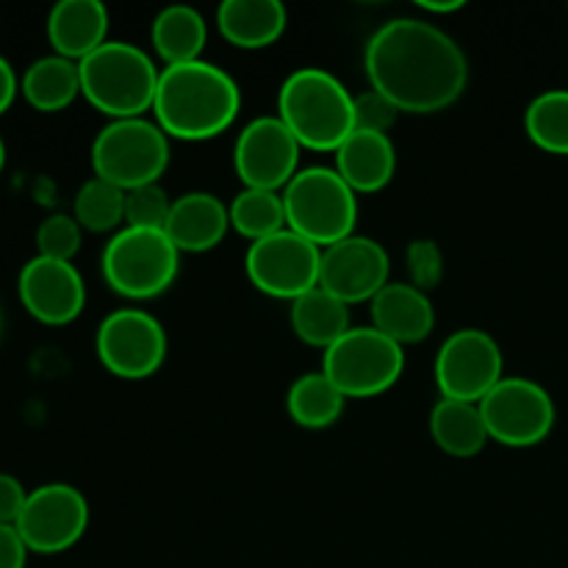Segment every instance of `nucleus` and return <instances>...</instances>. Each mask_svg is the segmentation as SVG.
<instances>
[{"label":"nucleus","mask_w":568,"mask_h":568,"mask_svg":"<svg viewBox=\"0 0 568 568\" xmlns=\"http://www.w3.org/2000/svg\"><path fill=\"white\" fill-rule=\"evenodd\" d=\"M369 89L386 94L403 114H442L469 87L464 48L425 17H394L375 28L364 48Z\"/></svg>","instance_id":"nucleus-1"},{"label":"nucleus","mask_w":568,"mask_h":568,"mask_svg":"<svg viewBox=\"0 0 568 568\" xmlns=\"http://www.w3.org/2000/svg\"><path fill=\"white\" fill-rule=\"evenodd\" d=\"M239 111L242 89L214 61L161 67L153 120L175 142H209L239 120Z\"/></svg>","instance_id":"nucleus-2"},{"label":"nucleus","mask_w":568,"mask_h":568,"mask_svg":"<svg viewBox=\"0 0 568 568\" xmlns=\"http://www.w3.org/2000/svg\"><path fill=\"white\" fill-rule=\"evenodd\" d=\"M275 114L303 150L336 153L355 131V94L325 67H297L277 89Z\"/></svg>","instance_id":"nucleus-3"},{"label":"nucleus","mask_w":568,"mask_h":568,"mask_svg":"<svg viewBox=\"0 0 568 568\" xmlns=\"http://www.w3.org/2000/svg\"><path fill=\"white\" fill-rule=\"evenodd\" d=\"M78 72L87 103L109 120H131L153 111L161 67L139 44L109 39L94 53L78 61Z\"/></svg>","instance_id":"nucleus-4"},{"label":"nucleus","mask_w":568,"mask_h":568,"mask_svg":"<svg viewBox=\"0 0 568 568\" xmlns=\"http://www.w3.org/2000/svg\"><path fill=\"white\" fill-rule=\"evenodd\" d=\"M100 272L120 297L144 303L172 288L181 272V250L164 231L155 227H122L100 255Z\"/></svg>","instance_id":"nucleus-5"},{"label":"nucleus","mask_w":568,"mask_h":568,"mask_svg":"<svg viewBox=\"0 0 568 568\" xmlns=\"http://www.w3.org/2000/svg\"><path fill=\"white\" fill-rule=\"evenodd\" d=\"M286 227L316 247H331L353 236L358 225V194L333 166H303L283 189Z\"/></svg>","instance_id":"nucleus-6"},{"label":"nucleus","mask_w":568,"mask_h":568,"mask_svg":"<svg viewBox=\"0 0 568 568\" xmlns=\"http://www.w3.org/2000/svg\"><path fill=\"white\" fill-rule=\"evenodd\" d=\"M170 142L153 116L109 120L92 142L94 178L114 183L122 192L159 183L172 159Z\"/></svg>","instance_id":"nucleus-7"},{"label":"nucleus","mask_w":568,"mask_h":568,"mask_svg":"<svg viewBox=\"0 0 568 568\" xmlns=\"http://www.w3.org/2000/svg\"><path fill=\"white\" fill-rule=\"evenodd\" d=\"M322 372L347 399L381 397L403 377L405 347L372 325L349 327L322 353Z\"/></svg>","instance_id":"nucleus-8"},{"label":"nucleus","mask_w":568,"mask_h":568,"mask_svg":"<svg viewBox=\"0 0 568 568\" xmlns=\"http://www.w3.org/2000/svg\"><path fill=\"white\" fill-rule=\"evenodd\" d=\"M491 442L510 449H530L547 442L558 422V408L547 388L521 375H505L480 399Z\"/></svg>","instance_id":"nucleus-9"},{"label":"nucleus","mask_w":568,"mask_h":568,"mask_svg":"<svg viewBox=\"0 0 568 568\" xmlns=\"http://www.w3.org/2000/svg\"><path fill=\"white\" fill-rule=\"evenodd\" d=\"M166 331L150 311L128 305L105 316L94 333V353L103 369L120 381H148L164 366Z\"/></svg>","instance_id":"nucleus-10"},{"label":"nucleus","mask_w":568,"mask_h":568,"mask_svg":"<svg viewBox=\"0 0 568 568\" xmlns=\"http://www.w3.org/2000/svg\"><path fill=\"white\" fill-rule=\"evenodd\" d=\"M244 272L261 294L294 303L305 292L320 286L322 247L283 227L250 244L244 253Z\"/></svg>","instance_id":"nucleus-11"},{"label":"nucleus","mask_w":568,"mask_h":568,"mask_svg":"<svg viewBox=\"0 0 568 568\" xmlns=\"http://www.w3.org/2000/svg\"><path fill=\"white\" fill-rule=\"evenodd\" d=\"M433 377L442 397L480 403L505 377L503 347L483 327H460L438 347Z\"/></svg>","instance_id":"nucleus-12"},{"label":"nucleus","mask_w":568,"mask_h":568,"mask_svg":"<svg viewBox=\"0 0 568 568\" xmlns=\"http://www.w3.org/2000/svg\"><path fill=\"white\" fill-rule=\"evenodd\" d=\"M17 532L28 552L59 555L75 547L89 530V503L70 483H44L28 491Z\"/></svg>","instance_id":"nucleus-13"},{"label":"nucleus","mask_w":568,"mask_h":568,"mask_svg":"<svg viewBox=\"0 0 568 568\" xmlns=\"http://www.w3.org/2000/svg\"><path fill=\"white\" fill-rule=\"evenodd\" d=\"M303 144L277 114L250 120L233 144V170L244 189L283 192L297 175Z\"/></svg>","instance_id":"nucleus-14"},{"label":"nucleus","mask_w":568,"mask_h":568,"mask_svg":"<svg viewBox=\"0 0 568 568\" xmlns=\"http://www.w3.org/2000/svg\"><path fill=\"white\" fill-rule=\"evenodd\" d=\"M388 283H392V255L377 239L353 233L322 250L320 286L336 294L349 308L361 303L369 305Z\"/></svg>","instance_id":"nucleus-15"},{"label":"nucleus","mask_w":568,"mask_h":568,"mask_svg":"<svg viewBox=\"0 0 568 568\" xmlns=\"http://www.w3.org/2000/svg\"><path fill=\"white\" fill-rule=\"evenodd\" d=\"M17 294L28 314L42 325H70L87 308V283L72 261H28L17 277Z\"/></svg>","instance_id":"nucleus-16"},{"label":"nucleus","mask_w":568,"mask_h":568,"mask_svg":"<svg viewBox=\"0 0 568 568\" xmlns=\"http://www.w3.org/2000/svg\"><path fill=\"white\" fill-rule=\"evenodd\" d=\"M369 320L375 331L397 342L399 347L430 338L436 327V305L430 294L410 286L408 281H392L369 303Z\"/></svg>","instance_id":"nucleus-17"},{"label":"nucleus","mask_w":568,"mask_h":568,"mask_svg":"<svg viewBox=\"0 0 568 568\" xmlns=\"http://www.w3.org/2000/svg\"><path fill=\"white\" fill-rule=\"evenodd\" d=\"M333 170L355 194H377L397 175V144L386 133L355 128L333 153Z\"/></svg>","instance_id":"nucleus-18"},{"label":"nucleus","mask_w":568,"mask_h":568,"mask_svg":"<svg viewBox=\"0 0 568 568\" xmlns=\"http://www.w3.org/2000/svg\"><path fill=\"white\" fill-rule=\"evenodd\" d=\"M231 231L227 205L211 192H186L175 197L164 233L183 253H211Z\"/></svg>","instance_id":"nucleus-19"},{"label":"nucleus","mask_w":568,"mask_h":568,"mask_svg":"<svg viewBox=\"0 0 568 568\" xmlns=\"http://www.w3.org/2000/svg\"><path fill=\"white\" fill-rule=\"evenodd\" d=\"M111 14L100 0H59L48 14V39L55 55L83 61L109 42Z\"/></svg>","instance_id":"nucleus-20"},{"label":"nucleus","mask_w":568,"mask_h":568,"mask_svg":"<svg viewBox=\"0 0 568 568\" xmlns=\"http://www.w3.org/2000/svg\"><path fill=\"white\" fill-rule=\"evenodd\" d=\"M222 39L239 50H264L288 28V11L281 0H225L216 9Z\"/></svg>","instance_id":"nucleus-21"},{"label":"nucleus","mask_w":568,"mask_h":568,"mask_svg":"<svg viewBox=\"0 0 568 568\" xmlns=\"http://www.w3.org/2000/svg\"><path fill=\"white\" fill-rule=\"evenodd\" d=\"M150 44L161 67L197 61L209 44V22L194 6H164L150 22Z\"/></svg>","instance_id":"nucleus-22"},{"label":"nucleus","mask_w":568,"mask_h":568,"mask_svg":"<svg viewBox=\"0 0 568 568\" xmlns=\"http://www.w3.org/2000/svg\"><path fill=\"white\" fill-rule=\"evenodd\" d=\"M427 425H430L433 444L449 458H475L491 442L480 403L442 397L433 405Z\"/></svg>","instance_id":"nucleus-23"},{"label":"nucleus","mask_w":568,"mask_h":568,"mask_svg":"<svg viewBox=\"0 0 568 568\" xmlns=\"http://www.w3.org/2000/svg\"><path fill=\"white\" fill-rule=\"evenodd\" d=\"M288 322H292V331L300 342L322 349V353L353 327L349 305L322 286L311 288L303 297L288 303Z\"/></svg>","instance_id":"nucleus-24"},{"label":"nucleus","mask_w":568,"mask_h":568,"mask_svg":"<svg viewBox=\"0 0 568 568\" xmlns=\"http://www.w3.org/2000/svg\"><path fill=\"white\" fill-rule=\"evenodd\" d=\"M20 92L28 103L42 114H55L67 105L75 103L81 94V72L78 61L64 59V55H42L33 61L20 78Z\"/></svg>","instance_id":"nucleus-25"},{"label":"nucleus","mask_w":568,"mask_h":568,"mask_svg":"<svg viewBox=\"0 0 568 568\" xmlns=\"http://www.w3.org/2000/svg\"><path fill=\"white\" fill-rule=\"evenodd\" d=\"M347 397L327 381L325 372H305L294 377L286 392V414L303 430H327L344 414Z\"/></svg>","instance_id":"nucleus-26"},{"label":"nucleus","mask_w":568,"mask_h":568,"mask_svg":"<svg viewBox=\"0 0 568 568\" xmlns=\"http://www.w3.org/2000/svg\"><path fill=\"white\" fill-rule=\"evenodd\" d=\"M227 214H231V231H236L239 236L247 239L250 244L286 227L283 194L266 192V189H242V192L227 203Z\"/></svg>","instance_id":"nucleus-27"},{"label":"nucleus","mask_w":568,"mask_h":568,"mask_svg":"<svg viewBox=\"0 0 568 568\" xmlns=\"http://www.w3.org/2000/svg\"><path fill=\"white\" fill-rule=\"evenodd\" d=\"M525 133L544 153L568 155V89H547L527 103Z\"/></svg>","instance_id":"nucleus-28"},{"label":"nucleus","mask_w":568,"mask_h":568,"mask_svg":"<svg viewBox=\"0 0 568 568\" xmlns=\"http://www.w3.org/2000/svg\"><path fill=\"white\" fill-rule=\"evenodd\" d=\"M72 216L89 233H111L125 227V192L103 178H89L75 194Z\"/></svg>","instance_id":"nucleus-29"},{"label":"nucleus","mask_w":568,"mask_h":568,"mask_svg":"<svg viewBox=\"0 0 568 568\" xmlns=\"http://www.w3.org/2000/svg\"><path fill=\"white\" fill-rule=\"evenodd\" d=\"M83 227L72 214H50L37 227V250L42 258L72 261L81 250Z\"/></svg>","instance_id":"nucleus-30"},{"label":"nucleus","mask_w":568,"mask_h":568,"mask_svg":"<svg viewBox=\"0 0 568 568\" xmlns=\"http://www.w3.org/2000/svg\"><path fill=\"white\" fill-rule=\"evenodd\" d=\"M175 200L161 183H148L125 192V227H155L164 231Z\"/></svg>","instance_id":"nucleus-31"},{"label":"nucleus","mask_w":568,"mask_h":568,"mask_svg":"<svg viewBox=\"0 0 568 568\" xmlns=\"http://www.w3.org/2000/svg\"><path fill=\"white\" fill-rule=\"evenodd\" d=\"M405 270L410 286L430 294L444 281V253L433 239H414L405 250Z\"/></svg>","instance_id":"nucleus-32"},{"label":"nucleus","mask_w":568,"mask_h":568,"mask_svg":"<svg viewBox=\"0 0 568 568\" xmlns=\"http://www.w3.org/2000/svg\"><path fill=\"white\" fill-rule=\"evenodd\" d=\"M399 114H403V111H399L386 94L375 92V89H366V92L355 94V128H358V131L386 133V136H392Z\"/></svg>","instance_id":"nucleus-33"},{"label":"nucleus","mask_w":568,"mask_h":568,"mask_svg":"<svg viewBox=\"0 0 568 568\" xmlns=\"http://www.w3.org/2000/svg\"><path fill=\"white\" fill-rule=\"evenodd\" d=\"M28 491L14 475L0 471V525H17L22 508H26Z\"/></svg>","instance_id":"nucleus-34"},{"label":"nucleus","mask_w":568,"mask_h":568,"mask_svg":"<svg viewBox=\"0 0 568 568\" xmlns=\"http://www.w3.org/2000/svg\"><path fill=\"white\" fill-rule=\"evenodd\" d=\"M28 547L14 525H0V568H26Z\"/></svg>","instance_id":"nucleus-35"},{"label":"nucleus","mask_w":568,"mask_h":568,"mask_svg":"<svg viewBox=\"0 0 568 568\" xmlns=\"http://www.w3.org/2000/svg\"><path fill=\"white\" fill-rule=\"evenodd\" d=\"M17 92H20V81H17L14 70H11L9 61L0 55V114L9 111V105L14 103Z\"/></svg>","instance_id":"nucleus-36"},{"label":"nucleus","mask_w":568,"mask_h":568,"mask_svg":"<svg viewBox=\"0 0 568 568\" xmlns=\"http://www.w3.org/2000/svg\"><path fill=\"white\" fill-rule=\"evenodd\" d=\"M464 0H442V3H433V0H416V9L422 14H433V17H449L455 11L464 9Z\"/></svg>","instance_id":"nucleus-37"},{"label":"nucleus","mask_w":568,"mask_h":568,"mask_svg":"<svg viewBox=\"0 0 568 568\" xmlns=\"http://www.w3.org/2000/svg\"><path fill=\"white\" fill-rule=\"evenodd\" d=\"M3 164H6V144H3V136H0V172H3Z\"/></svg>","instance_id":"nucleus-38"},{"label":"nucleus","mask_w":568,"mask_h":568,"mask_svg":"<svg viewBox=\"0 0 568 568\" xmlns=\"http://www.w3.org/2000/svg\"><path fill=\"white\" fill-rule=\"evenodd\" d=\"M0 331H3V316H0Z\"/></svg>","instance_id":"nucleus-39"}]
</instances>
